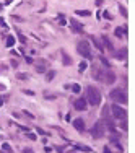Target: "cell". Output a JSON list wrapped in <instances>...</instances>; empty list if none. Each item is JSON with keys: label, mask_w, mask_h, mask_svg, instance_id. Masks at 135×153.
Masks as SVG:
<instances>
[{"label": "cell", "mask_w": 135, "mask_h": 153, "mask_svg": "<svg viewBox=\"0 0 135 153\" xmlns=\"http://www.w3.org/2000/svg\"><path fill=\"white\" fill-rule=\"evenodd\" d=\"M2 8H3V5H2V3H0V12H2Z\"/></svg>", "instance_id": "39"}, {"label": "cell", "mask_w": 135, "mask_h": 153, "mask_svg": "<svg viewBox=\"0 0 135 153\" xmlns=\"http://www.w3.org/2000/svg\"><path fill=\"white\" fill-rule=\"evenodd\" d=\"M111 111H112V117H115L117 121L127 119V111H125L124 108H120L119 104H112V106H111Z\"/></svg>", "instance_id": "5"}, {"label": "cell", "mask_w": 135, "mask_h": 153, "mask_svg": "<svg viewBox=\"0 0 135 153\" xmlns=\"http://www.w3.org/2000/svg\"><path fill=\"white\" fill-rule=\"evenodd\" d=\"M23 116H25V117H28V119H34V116H33L31 112H28V111H23Z\"/></svg>", "instance_id": "26"}, {"label": "cell", "mask_w": 135, "mask_h": 153, "mask_svg": "<svg viewBox=\"0 0 135 153\" xmlns=\"http://www.w3.org/2000/svg\"><path fill=\"white\" fill-rule=\"evenodd\" d=\"M73 108H75L76 111H86V108H88L86 99H85V98H78V99L73 103Z\"/></svg>", "instance_id": "7"}, {"label": "cell", "mask_w": 135, "mask_h": 153, "mask_svg": "<svg viewBox=\"0 0 135 153\" xmlns=\"http://www.w3.org/2000/svg\"><path fill=\"white\" fill-rule=\"evenodd\" d=\"M60 54H62V62H64V65H72V57L70 55H67V52H64V51H60Z\"/></svg>", "instance_id": "12"}, {"label": "cell", "mask_w": 135, "mask_h": 153, "mask_svg": "<svg viewBox=\"0 0 135 153\" xmlns=\"http://www.w3.org/2000/svg\"><path fill=\"white\" fill-rule=\"evenodd\" d=\"M73 127L78 130V132H83V130H85V121L80 119V117H78V119H75V121H73Z\"/></svg>", "instance_id": "9"}, {"label": "cell", "mask_w": 135, "mask_h": 153, "mask_svg": "<svg viewBox=\"0 0 135 153\" xmlns=\"http://www.w3.org/2000/svg\"><path fill=\"white\" fill-rule=\"evenodd\" d=\"M120 129H122V130H127V119H124V121H122V124H120Z\"/></svg>", "instance_id": "27"}, {"label": "cell", "mask_w": 135, "mask_h": 153, "mask_svg": "<svg viewBox=\"0 0 135 153\" xmlns=\"http://www.w3.org/2000/svg\"><path fill=\"white\" fill-rule=\"evenodd\" d=\"M101 62H103V65L106 67V69H111V62L106 59V57H101Z\"/></svg>", "instance_id": "20"}, {"label": "cell", "mask_w": 135, "mask_h": 153, "mask_svg": "<svg viewBox=\"0 0 135 153\" xmlns=\"http://www.w3.org/2000/svg\"><path fill=\"white\" fill-rule=\"evenodd\" d=\"M36 132L39 133V135H47V132H44V130H42L41 127H37V129H36Z\"/></svg>", "instance_id": "29"}, {"label": "cell", "mask_w": 135, "mask_h": 153, "mask_svg": "<svg viewBox=\"0 0 135 153\" xmlns=\"http://www.w3.org/2000/svg\"><path fill=\"white\" fill-rule=\"evenodd\" d=\"M90 39L93 41V44H94V47H96V49H98V51H101V52L104 51V46L101 44V41H99V39H98V37H96V36H91V37H90Z\"/></svg>", "instance_id": "11"}, {"label": "cell", "mask_w": 135, "mask_h": 153, "mask_svg": "<svg viewBox=\"0 0 135 153\" xmlns=\"http://www.w3.org/2000/svg\"><path fill=\"white\" fill-rule=\"evenodd\" d=\"M101 3H103V0H96V5H98V7H99Z\"/></svg>", "instance_id": "37"}, {"label": "cell", "mask_w": 135, "mask_h": 153, "mask_svg": "<svg viewBox=\"0 0 135 153\" xmlns=\"http://www.w3.org/2000/svg\"><path fill=\"white\" fill-rule=\"evenodd\" d=\"M75 13L78 15V16H90V15H91V12H90V10H76Z\"/></svg>", "instance_id": "18"}, {"label": "cell", "mask_w": 135, "mask_h": 153, "mask_svg": "<svg viewBox=\"0 0 135 153\" xmlns=\"http://www.w3.org/2000/svg\"><path fill=\"white\" fill-rule=\"evenodd\" d=\"M46 65H47V60H39L37 62V65H36V70L39 72V73H46Z\"/></svg>", "instance_id": "10"}, {"label": "cell", "mask_w": 135, "mask_h": 153, "mask_svg": "<svg viewBox=\"0 0 135 153\" xmlns=\"http://www.w3.org/2000/svg\"><path fill=\"white\" fill-rule=\"evenodd\" d=\"M0 90L3 91V90H5V85H2V83H0Z\"/></svg>", "instance_id": "38"}, {"label": "cell", "mask_w": 135, "mask_h": 153, "mask_svg": "<svg viewBox=\"0 0 135 153\" xmlns=\"http://www.w3.org/2000/svg\"><path fill=\"white\" fill-rule=\"evenodd\" d=\"M70 88L73 90V93H80V91H81V88H80V85H78V83H73Z\"/></svg>", "instance_id": "21"}, {"label": "cell", "mask_w": 135, "mask_h": 153, "mask_svg": "<svg viewBox=\"0 0 135 153\" xmlns=\"http://www.w3.org/2000/svg\"><path fill=\"white\" fill-rule=\"evenodd\" d=\"M103 42H104V46L108 47L109 51H114V46H112V42H111V41H109V39H108V37H106V36H103Z\"/></svg>", "instance_id": "15"}, {"label": "cell", "mask_w": 135, "mask_h": 153, "mask_svg": "<svg viewBox=\"0 0 135 153\" xmlns=\"http://www.w3.org/2000/svg\"><path fill=\"white\" fill-rule=\"evenodd\" d=\"M16 77H18V80H28V78H30V75H28V73H18Z\"/></svg>", "instance_id": "22"}, {"label": "cell", "mask_w": 135, "mask_h": 153, "mask_svg": "<svg viewBox=\"0 0 135 153\" xmlns=\"http://www.w3.org/2000/svg\"><path fill=\"white\" fill-rule=\"evenodd\" d=\"M101 82H104L106 85H112V83L115 82V75H114L112 72H104V73L101 75Z\"/></svg>", "instance_id": "6"}, {"label": "cell", "mask_w": 135, "mask_h": 153, "mask_svg": "<svg viewBox=\"0 0 135 153\" xmlns=\"http://www.w3.org/2000/svg\"><path fill=\"white\" fill-rule=\"evenodd\" d=\"M76 51H78V54H80V55H83L85 59H88V60H91V59H93L91 46H90V42L86 41V39H81L78 44H76Z\"/></svg>", "instance_id": "2"}, {"label": "cell", "mask_w": 135, "mask_h": 153, "mask_svg": "<svg viewBox=\"0 0 135 153\" xmlns=\"http://www.w3.org/2000/svg\"><path fill=\"white\" fill-rule=\"evenodd\" d=\"M86 103H90L91 106H99L101 103V93L98 88H94L93 85H90L88 88H86Z\"/></svg>", "instance_id": "1"}, {"label": "cell", "mask_w": 135, "mask_h": 153, "mask_svg": "<svg viewBox=\"0 0 135 153\" xmlns=\"http://www.w3.org/2000/svg\"><path fill=\"white\" fill-rule=\"evenodd\" d=\"M75 150H78V151H85V153H91V148L90 147H86V145H80V143H75Z\"/></svg>", "instance_id": "13"}, {"label": "cell", "mask_w": 135, "mask_h": 153, "mask_svg": "<svg viewBox=\"0 0 135 153\" xmlns=\"http://www.w3.org/2000/svg\"><path fill=\"white\" fill-rule=\"evenodd\" d=\"M103 153H111V150H109L108 147H104V150H103Z\"/></svg>", "instance_id": "34"}, {"label": "cell", "mask_w": 135, "mask_h": 153, "mask_svg": "<svg viewBox=\"0 0 135 153\" xmlns=\"http://www.w3.org/2000/svg\"><path fill=\"white\" fill-rule=\"evenodd\" d=\"M114 57H115V59H119V60H122V59H125V57H127V49H125V47H124V49L117 54V52H115L114 54Z\"/></svg>", "instance_id": "14"}, {"label": "cell", "mask_w": 135, "mask_h": 153, "mask_svg": "<svg viewBox=\"0 0 135 153\" xmlns=\"http://www.w3.org/2000/svg\"><path fill=\"white\" fill-rule=\"evenodd\" d=\"M119 12H120V15H122L124 18H127V16H129V13H127V8H125L124 5H119Z\"/></svg>", "instance_id": "19"}, {"label": "cell", "mask_w": 135, "mask_h": 153, "mask_svg": "<svg viewBox=\"0 0 135 153\" xmlns=\"http://www.w3.org/2000/svg\"><path fill=\"white\" fill-rule=\"evenodd\" d=\"M2 150H5V151H8V153H12V147L8 145V143H2Z\"/></svg>", "instance_id": "24"}, {"label": "cell", "mask_w": 135, "mask_h": 153, "mask_svg": "<svg viewBox=\"0 0 135 153\" xmlns=\"http://www.w3.org/2000/svg\"><path fill=\"white\" fill-rule=\"evenodd\" d=\"M103 16L106 18V20H112V18H114V16H112L109 12H103Z\"/></svg>", "instance_id": "25"}, {"label": "cell", "mask_w": 135, "mask_h": 153, "mask_svg": "<svg viewBox=\"0 0 135 153\" xmlns=\"http://www.w3.org/2000/svg\"><path fill=\"white\" fill-rule=\"evenodd\" d=\"M15 41H16L15 36H8L7 37V47H13L15 46Z\"/></svg>", "instance_id": "17"}, {"label": "cell", "mask_w": 135, "mask_h": 153, "mask_svg": "<svg viewBox=\"0 0 135 153\" xmlns=\"http://www.w3.org/2000/svg\"><path fill=\"white\" fill-rule=\"evenodd\" d=\"M109 96H111V99H112V101L119 103V104H127V93H125L124 90H120V88L112 90Z\"/></svg>", "instance_id": "3"}, {"label": "cell", "mask_w": 135, "mask_h": 153, "mask_svg": "<svg viewBox=\"0 0 135 153\" xmlns=\"http://www.w3.org/2000/svg\"><path fill=\"white\" fill-rule=\"evenodd\" d=\"M0 153H8V151H0Z\"/></svg>", "instance_id": "40"}, {"label": "cell", "mask_w": 135, "mask_h": 153, "mask_svg": "<svg viewBox=\"0 0 135 153\" xmlns=\"http://www.w3.org/2000/svg\"><path fill=\"white\" fill-rule=\"evenodd\" d=\"M5 99H7V96H2V98H0V106H2V104L5 103Z\"/></svg>", "instance_id": "33"}, {"label": "cell", "mask_w": 135, "mask_h": 153, "mask_svg": "<svg viewBox=\"0 0 135 153\" xmlns=\"http://www.w3.org/2000/svg\"><path fill=\"white\" fill-rule=\"evenodd\" d=\"M26 62H28V64H34V60H33V57H26Z\"/></svg>", "instance_id": "31"}, {"label": "cell", "mask_w": 135, "mask_h": 153, "mask_svg": "<svg viewBox=\"0 0 135 153\" xmlns=\"http://www.w3.org/2000/svg\"><path fill=\"white\" fill-rule=\"evenodd\" d=\"M86 67H88V64H86V62H80L78 70H80V72H85V70H86Z\"/></svg>", "instance_id": "23"}, {"label": "cell", "mask_w": 135, "mask_h": 153, "mask_svg": "<svg viewBox=\"0 0 135 153\" xmlns=\"http://www.w3.org/2000/svg\"><path fill=\"white\" fill-rule=\"evenodd\" d=\"M23 93L25 94H30V96H33V94H34V91H31V90H23Z\"/></svg>", "instance_id": "30"}, {"label": "cell", "mask_w": 135, "mask_h": 153, "mask_svg": "<svg viewBox=\"0 0 135 153\" xmlns=\"http://www.w3.org/2000/svg\"><path fill=\"white\" fill-rule=\"evenodd\" d=\"M12 65H13L15 69H16V67H18V62H16V60H12Z\"/></svg>", "instance_id": "35"}, {"label": "cell", "mask_w": 135, "mask_h": 153, "mask_svg": "<svg viewBox=\"0 0 135 153\" xmlns=\"http://www.w3.org/2000/svg\"><path fill=\"white\" fill-rule=\"evenodd\" d=\"M70 25H72V30H73L75 33H83V26H85V25L78 23L75 18H70Z\"/></svg>", "instance_id": "8"}, {"label": "cell", "mask_w": 135, "mask_h": 153, "mask_svg": "<svg viewBox=\"0 0 135 153\" xmlns=\"http://www.w3.org/2000/svg\"><path fill=\"white\" fill-rule=\"evenodd\" d=\"M104 132H106V129H104L103 121H98V122H96L94 126L91 127V130H90V133H91L93 138H101V137L104 135Z\"/></svg>", "instance_id": "4"}, {"label": "cell", "mask_w": 135, "mask_h": 153, "mask_svg": "<svg viewBox=\"0 0 135 153\" xmlns=\"http://www.w3.org/2000/svg\"><path fill=\"white\" fill-rule=\"evenodd\" d=\"M54 77H55V72H54V70H47V72H46V80H47V82H52Z\"/></svg>", "instance_id": "16"}, {"label": "cell", "mask_w": 135, "mask_h": 153, "mask_svg": "<svg viewBox=\"0 0 135 153\" xmlns=\"http://www.w3.org/2000/svg\"><path fill=\"white\" fill-rule=\"evenodd\" d=\"M28 137H30L31 140H36V135H34V133H28Z\"/></svg>", "instance_id": "32"}, {"label": "cell", "mask_w": 135, "mask_h": 153, "mask_svg": "<svg viewBox=\"0 0 135 153\" xmlns=\"http://www.w3.org/2000/svg\"><path fill=\"white\" fill-rule=\"evenodd\" d=\"M18 39H20L21 42H26V36H25V34H21V33H18Z\"/></svg>", "instance_id": "28"}, {"label": "cell", "mask_w": 135, "mask_h": 153, "mask_svg": "<svg viewBox=\"0 0 135 153\" xmlns=\"http://www.w3.org/2000/svg\"><path fill=\"white\" fill-rule=\"evenodd\" d=\"M23 153H33V151H31L30 148H25V150H23Z\"/></svg>", "instance_id": "36"}]
</instances>
